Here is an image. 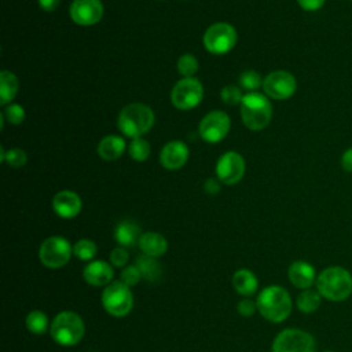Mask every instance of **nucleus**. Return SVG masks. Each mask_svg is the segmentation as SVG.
<instances>
[{
  "instance_id": "f257e3e1",
  "label": "nucleus",
  "mask_w": 352,
  "mask_h": 352,
  "mask_svg": "<svg viewBox=\"0 0 352 352\" xmlns=\"http://www.w3.org/2000/svg\"><path fill=\"white\" fill-rule=\"evenodd\" d=\"M316 290L329 301H344L352 293V275L340 265L324 268L316 278Z\"/></svg>"
},
{
  "instance_id": "f03ea898",
  "label": "nucleus",
  "mask_w": 352,
  "mask_h": 352,
  "mask_svg": "<svg viewBox=\"0 0 352 352\" xmlns=\"http://www.w3.org/2000/svg\"><path fill=\"white\" fill-rule=\"evenodd\" d=\"M260 315L272 323H280L292 312V298L289 292L278 285L263 289L256 300Z\"/></svg>"
},
{
  "instance_id": "7ed1b4c3",
  "label": "nucleus",
  "mask_w": 352,
  "mask_h": 352,
  "mask_svg": "<svg viewBox=\"0 0 352 352\" xmlns=\"http://www.w3.org/2000/svg\"><path fill=\"white\" fill-rule=\"evenodd\" d=\"M154 124L153 110L142 103L126 104L118 114V129L129 138H140L148 132Z\"/></svg>"
},
{
  "instance_id": "20e7f679",
  "label": "nucleus",
  "mask_w": 352,
  "mask_h": 352,
  "mask_svg": "<svg viewBox=\"0 0 352 352\" xmlns=\"http://www.w3.org/2000/svg\"><path fill=\"white\" fill-rule=\"evenodd\" d=\"M50 333L56 344L62 346H73L84 337L85 326L78 314L63 311L54 318L50 326Z\"/></svg>"
},
{
  "instance_id": "39448f33",
  "label": "nucleus",
  "mask_w": 352,
  "mask_h": 352,
  "mask_svg": "<svg viewBox=\"0 0 352 352\" xmlns=\"http://www.w3.org/2000/svg\"><path fill=\"white\" fill-rule=\"evenodd\" d=\"M272 116L270 100L258 92H249L243 95L241 102V117L243 124L253 131L265 128Z\"/></svg>"
},
{
  "instance_id": "423d86ee",
  "label": "nucleus",
  "mask_w": 352,
  "mask_h": 352,
  "mask_svg": "<svg viewBox=\"0 0 352 352\" xmlns=\"http://www.w3.org/2000/svg\"><path fill=\"white\" fill-rule=\"evenodd\" d=\"M102 305L104 311L114 316H126L133 307V296L131 287L121 280H114L104 286L102 293Z\"/></svg>"
},
{
  "instance_id": "0eeeda50",
  "label": "nucleus",
  "mask_w": 352,
  "mask_h": 352,
  "mask_svg": "<svg viewBox=\"0 0 352 352\" xmlns=\"http://www.w3.org/2000/svg\"><path fill=\"white\" fill-rule=\"evenodd\" d=\"M73 254V246L62 236H50L44 239L38 249L41 264L51 270L65 267Z\"/></svg>"
},
{
  "instance_id": "6e6552de",
  "label": "nucleus",
  "mask_w": 352,
  "mask_h": 352,
  "mask_svg": "<svg viewBox=\"0 0 352 352\" xmlns=\"http://www.w3.org/2000/svg\"><path fill=\"white\" fill-rule=\"evenodd\" d=\"M315 338L301 329H285L272 342L271 352H315Z\"/></svg>"
},
{
  "instance_id": "1a4fd4ad",
  "label": "nucleus",
  "mask_w": 352,
  "mask_h": 352,
  "mask_svg": "<svg viewBox=\"0 0 352 352\" xmlns=\"http://www.w3.org/2000/svg\"><path fill=\"white\" fill-rule=\"evenodd\" d=\"M236 43L235 29L226 22H219L208 28L204 34L205 48L216 55H223L228 52Z\"/></svg>"
},
{
  "instance_id": "9d476101",
  "label": "nucleus",
  "mask_w": 352,
  "mask_h": 352,
  "mask_svg": "<svg viewBox=\"0 0 352 352\" xmlns=\"http://www.w3.org/2000/svg\"><path fill=\"white\" fill-rule=\"evenodd\" d=\"M204 96V88L197 78L186 77L176 82L170 92V99L175 107L180 110H190L195 107Z\"/></svg>"
},
{
  "instance_id": "9b49d317",
  "label": "nucleus",
  "mask_w": 352,
  "mask_h": 352,
  "mask_svg": "<svg viewBox=\"0 0 352 352\" xmlns=\"http://www.w3.org/2000/svg\"><path fill=\"white\" fill-rule=\"evenodd\" d=\"M263 88L270 98L283 100L296 92L297 81L292 73L286 70H275L264 78Z\"/></svg>"
},
{
  "instance_id": "f8f14e48",
  "label": "nucleus",
  "mask_w": 352,
  "mask_h": 352,
  "mask_svg": "<svg viewBox=\"0 0 352 352\" xmlns=\"http://www.w3.org/2000/svg\"><path fill=\"white\" fill-rule=\"evenodd\" d=\"M230 131V118L224 111L208 113L199 124V135L208 143L220 142Z\"/></svg>"
},
{
  "instance_id": "ddd939ff",
  "label": "nucleus",
  "mask_w": 352,
  "mask_h": 352,
  "mask_svg": "<svg viewBox=\"0 0 352 352\" xmlns=\"http://www.w3.org/2000/svg\"><path fill=\"white\" fill-rule=\"evenodd\" d=\"M245 173L243 157L235 151H228L223 154L216 165V175L224 184L238 183Z\"/></svg>"
},
{
  "instance_id": "4468645a",
  "label": "nucleus",
  "mask_w": 352,
  "mask_h": 352,
  "mask_svg": "<svg viewBox=\"0 0 352 352\" xmlns=\"http://www.w3.org/2000/svg\"><path fill=\"white\" fill-rule=\"evenodd\" d=\"M103 15V4L100 0H74L70 6L72 19L81 26L95 25Z\"/></svg>"
},
{
  "instance_id": "2eb2a0df",
  "label": "nucleus",
  "mask_w": 352,
  "mask_h": 352,
  "mask_svg": "<svg viewBox=\"0 0 352 352\" xmlns=\"http://www.w3.org/2000/svg\"><path fill=\"white\" fill-rule=\"evenodd\" d=\"M287 276L290 283L297 289H309L316 282V271L312 264L304 260H296L289 265Z\"/></svg>"
},
{
  "instance_id": "dca6fc26",
  "label": "nucleus",
  "mask_w": 352,
  "mask_h": 352,
  "mask_svg": "<svg viewBox=\"0 0 352 352\" xmlns=\"http://www.w3.org/2000/svg\"><path fill=\"white\" fill-rule=\"evenodd\" d=\"M188 158V148L183 142L173 140L165 144L160 154L161 165L169 170L182 168Z\"/></svg>"
},
{
  "instance_id": "f3484780",
  "label": "nucleus",
  "mask_w": 352,
  "mask_h": 352,
  "mask_svg": "<svg viewBox=\"0 0 352 352\" xmlns=\"http://www.w3.org/2000/svg\"><path fill=\"white\" fill-rule=\"evenodd\" d=\"M52 209L62 219H73L81 210V199L76 192L63 190L54 197Z\"/></svg>"
},
{
  "instance_id": "a211bd4d",
  "label": "nucleus",
  "mask_w": 352,
  "mask_h": 352,
  "mask_svg": "<svg viewBox=\"0 0 352 352\" xmlns=\"http://www.w3.org/2000/svg\"><path fill=\"white\" fill-rule=\"evenodd\" d=\"M82 276H84V280L91 286H95V287L107 286L109 283H111L114 271L109 263L103 260H95L88 263L84 267Z\"/></svg>"
},
{
  "instance_id": "6ab92c4d",
  "label": "nucleus",
  "mask_w": 352,
  "mask_h": 352,
  "mask_svg": "<svg viewBox=\"0 0 352 352\" xmlns=\"http://www.w3.org/2000/svg\"><path fill=\"white\" fill-rule=\"evenodd\" d=\"M139 248L143 252V254L158 258L166 253L168 242H166L165 236H162L161 234L148 231V232L142 234V236L139 239Z\"/></svg>"
},
{
  "instance_id": "aec40b11",
  "label": "nucleus",
  "mask_w": 352,
  "mask_h": 352,
  "mask_svg": "<svg viewBox=\"0 0 352 352\" xmlns=\"http://www.w3.org/2000/svg\"><path fill=\"white\" fill-rule=\"evenodd\" d=\"M232 286L235 289V292L243 297H250L252 294H254V292L258 287V280L256 278V275L246 268L238 270L234 275H232Z\"/></svg>"
},
{
  "instance_id": "412c9836",
  "label": "nucleus",
  "mask_w": 352,
  "mask_h": 352,
  "mask_svg": "<svg viewBox=\"0 0 352 352\" xmlns=\"http://www.w3.org/2000/svg\"><path fill=\"white\" fill-rule=\"evenodd\" d=\"M140 236H142L140 227L132 220H124L118 223L114 231V238L118 242V245L122 248H128V246H133L135 243H139Z\"/></svg>"
},
{
  "instance_id": "4be33fe9",
  "label": "nucleus",
  "mask_w": 352,
  "mask_h": 352,
  "mask_svg": "<svg viewBox=\"0 0 352 352\" xmlns=\"http://www.w3.org/2000/svg\"><path fill=\"white\" fill-rule=\"evenodd\" d=\"M125 150V142L117 135L104 136L98 144V154L104 161H114L117 160Z\"/></svg>"
},
{
  "instance_id": "5701e85b",
  "label": "nucleus",
  "mask_w": 352,
  "mask_h": 352,
  "mask_svg": "<svg viewBox=\"0 0 352 352\" xmlns=\"http://www.w3.org/2000/svg\"><path fill=\"white\" fill-rule=\"evenodd\" d=\"M136 267L139 268L142 278L150 282H157L162 275V268L157 261V258L146 254H142L136 258Z\"/></svg>"
},
{
  "instance_id": "b1692460",
  "label": "nucleus",
  "mask_w": 352,
  "mask_h": 352,
  "mask_svg": "<svg viewBox=\"0 0 352 352\" xmlns=\"http://www.w3.org/2000/svg\"><path fill=\"white\" fill-rule=\"evenodd\" d=\"M18 92V80L15 74L8 70L0 73V103L7 104Z\"/></svg>"
},
{
  "instance_id": "393cba45",
  "label": "nucleus",
  "mask_w": 352,
  "mask_h": 352,
  "mask_svg": "<svg viewBox=\"0 0 352 352\" xmlns=\"http://www.w3.org/2000/svg\"><path fill=\"white\" fill-rule=\"evenodd\" d=\"M322 296L318 290H312V289H305L302 290L298 296H297V308L304 312V314H311L315 312L320 304H322Z\"/></svg>"
},
{
  "instance_id": "a878e982",
  "label": "nucleus",
  "mask_w": 352,
  "mask_h": 352,
  "mask_svg": "<svg viewBox=\"0 0 352 352\" xmlns=\"http://www.w3.org/2000/svg\"><path fill=\"white\" fill-rule=\"evenodd\" d=\"M25 324H26V329L32 333V334H44L47 331V327H48V318L47 315L43 312V311H38V309H34V311H30L25 319Z\"/></svg>"
},
{
  "instance_id": "bb28decb",
  "label": "nucleus",
  "mask_w": 352,
  "mask_h": 352,
  "mask_svg": "<svg viewBox=\"0 0 352 352\" xmlns=\"http://www.w3.org/2000/svg\"><path fill=\"white\" fill-rule=\"evenodd\" d=\"M98 252V246L94 241L82 238L73 245V254L82 261L92 260Z\"/></svg>"
},
{
  "instance_id": "cd10ccee",
  "label": "nucleus",
  "mask_w": 352,
  "mask_h": 352,
  "mask_svg": "<svg viewBox=\"0 0 352 352\" xmlns=\"http://www.w3.org/2000/svg\"><path fill=\"white\" fill-rule=\"evenodd\" d=\"M129 155L135 160V161H146L150 155V144L147 140L142 139V138H136L132 139L131 144H129Z\"/></svg>"
},
{
  "instance_id": "c85d7f7f",
  "label": "nucleus",
  "mask_w": 352,
  "mask_h": 352,
  "mask_svg": "<svg viewBox=\"0 0 352 352\" xmlns=\"http://www.w3.org/2000/svg\"><path fill=\"white\" fill-rule=\"evenodd\" d=\"M177 70L184 78L192 77L198 70V62H197L195 56L191 54L182 55L177 60Z\"/></svg>"
},
{
  "instance_id": "c756f323",
  "label": "nucleus",
  "mask_w": 352,
  "mask_h": 352,
  "mask_svg": "<svg viewBox=\"0 0 352 352\" xmlns=\"http://www.w3.org/2000/svg\"><path fill=\"white\" fill-rule=\"evenodd\" d=\"M1 161H6L12 168H19L26 164V154L21 148H10L7 153L1 148Z\"/></svg>"
},
{
  "instance_id": "7c9ffc66",
  "label": "nucleus",
  "mask_w": 352,
  "mask_h": 352,
  "mask_svg": "<svg viewBox=\"0 0 352 352\" xmlns=\"http://www.w3.org/2000/svg\"><path fill=\"white\" fill-rule=\"evenodd\" d=\"M239 84L248 91H254L263 84V81H261V77L257 72L245 70L239 74Z\"/></svg>"
},
{
  "instance_id": "2f4dec72",
  "label": "nucleus",
  "mask_w": 352,
  "mask_h": 352,
  "mask_svg": "<svg viewBox=\"0 0 352 352\" xmlns=\"http://www.w3.org/2000/svg\"><path fill=\"white\" fill-rule=\"evenodd\" d=\"M140 279H142V274L136 265L124 267L121 271V275H120V280L129 287L138 285Z\"/></svg>"
},
{
  "instance_id": "473e14b6",
  "label": "nucleus",
  "mask_w": 352,
  "mask_h": 352,
  "mask_svg": "<svg viewBox=\"0 0 352 352\" xmlns=\"http://www.w3.org/2000/svg\"><path fill=\"white\" fill-rule=\"evenodd\" d=\"M3 116H4V118L8 120V122L18 125L25 120V110L22 106H19L16 103H11L6 107Z\"/></svg>"
},
{
  "instance_id": "72a5a7b5",
  "label": "nucleus",
  "mask_w": 352,
  "mask_h": 352,
  "mask_svg": "<svg viewBox=\"0 0 352 352\" xmlns=\"http://www.w3.org/2000/svg\"><path fill=\"white\" fill-rule=\"evenodd\" d=\"M220 96L226 104H238L242 102V98H243L241 94V89L235 85H226L221 89Z\"/></svg>"
},
{
  "instance_id": "f704fd0d",
  "label": "nucleus",
  "mask_w": 352,
  "mask_h": 352,
  "mask_svg": "<svg viewBox=\"0 0 352 352\" xmlns=\"http://www.w3.org/2000/svg\"><path fill=\"white\" fill-rule=\"evenodd\" d=\"M129 260V254L126 252L125 248L122 246H118V248H114L110 253V263L114 265V267H125L126 263Z\"/></svg>"
},
{
  "instance_id": "c9c22d12",
  "label": "nucleus",
  "mask_w": 352,
  "mask_h": 352,
  "mask_svg": "<svg viewBox=\"0 0 352 352\" xmlns=\"http://www.w3.org/2000/svg\"><path fill=\"white\" fill-rule=\"evenodd\" d=\"M256 309H257V305H256V302L252 301L250 298H242V300L238 302V305H236L238 314L242 315V316H246V318L252 316V315L256 312Z\"/></svg>"
},
{
  "instance_id": "e433bc0d",
  "label": "nucleus",
  "mask_w": 352,
  "mask_h": 352,
  "mask_svg": "<svg viewBox=\"0 0 352 352\" xmlns=\"http://www.w3.org/2000/svg\"><path fill=\"white\" fill-rule=\"evenodd\" d=\"M297 3L305 11H316L323 6L324 0H297Z\"/></svg>"
},
{
  "instance_id": "4c0bfd02",
  "label": "nucleus",
  "mask_w": 352,
  "mask_h": 352,
  "mask_svg": "<svg viewBox=\"0 0 352 352\" xmlns=\"http://www.w3.org/2000/svg\"><path fill=\"white\" fill-rule=\"evenodd\" d=\"M341 166L344 170L352 172V147L348 148L346 151H344V154L341 157Z\"/></svg>"
},
{
  "instance_id": "58836bf2",
  "label": "nucleus",
  "mask_w": 352,
  "mask_h": 352,
  "mask_svg": "<svg viewBox=\"0 0 352 352\" xmlns=\"http://www.w3.org/2000/svg\"><path fill=\"white\" fill-rule=\"evenodd\" d=\"M204 188H205V191L208 194H216L220 190V184H219V182L216 179H209V180L205 182Z\"/></svg>"
},
{
  "instance_id": "ea45409f",
  "label": "nucleus",
  "mask_w": 352,
  "mask_h": 352,
  "mask_svg": "<svg viewBox=\"0 0 352 352\" xmlns=\"http://www.w3.org/2000/svg\"><path fill=\"white\" fill-rule=\"evenodd\" d=\"M60 0H38V6L44 11H54L59 6Z\"/></svg>"
},
{
  "instance_id": "a19ab883",
  "label": "nucleus",
  "mask_w": 352,
  "mask_h": 352,
  "mask_svg": "<svg viewBox=\"0 0 352 352\" xmlns=\"http://www.w3.org/2000/svg\"><path fill=\"white\" fill-rule=\"evenodd\" d=\"M324 352H334V351H324Z\"/></svg>"
}]
</instances>
